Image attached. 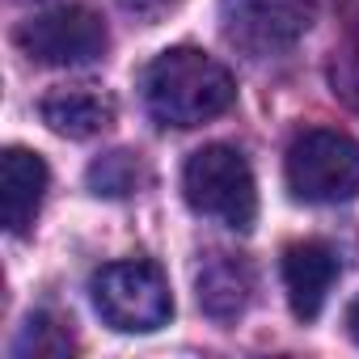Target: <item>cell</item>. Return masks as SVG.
Masks as SVG:
<instances>
[{"label":"cell","instance_id":"9c48e42d","mask_svg":"<svg viewBox=\"0 0 359 359\" xmlns=\"http://www.w3.org/2000/svg\"><path fill=\"white\" fill-rule=\"evenodd\" d=\"M195 292H199V309L212 321H237L250 309L254 296V271L245 258L237 254H212L203 258V266L195 271Z\"/></svg>","mask_w":359,"mask_h":359},{"label":"cell","instance_id":"7a4b0ae2","mask_svg":"<svg viewBox=\"0 0 359 359\" xmlns=\"http://www.w3.org/2000/svg\"><path fill=\"white\" fill-rule=\"evenodd\" d=\"M182 195L199 216H208L224 229L250 233L258 220V187H254L250 161L229 144H208L187 161Z\"/></svg>","mask_w":359,"mask_h":359},{"label":"cell","instance_id":"3957f363","mask_svg":"<svg viewBox=\"0 0 359 359\" xmlns=\"http://www.w3.org/2000/svg\"><path fill=\"white\" fill-rule=\"evenodd\" d=\"M89 287H93V309L102 313V321L123 334H152L173 313V296H169L161 266L144 258L102 266Z\"/></svg>","mask_w":359,"mask_h":359},{"label":"cell","instance_id":"9a60e30c","mask_svg":"<svg viewBox=\"0 0 359 359\" xmlns=\"http://www.w3.org/2000/svg\"><path fill=\"white\" fill-rule=\"evenodd\" d=\"M346 330H351V338L359 342V296H355V304L346 309Z\"/></svg>","mask_w":359,"mask_h":359},{"label":"cell","instance_id":"30bf717a","mask_svg":"<svg viewBox=\"0 0 359 359\" xmlns=\"http://www.w3.org/2000/svg\"><path fill=\"white\" fill-rule=\"evenodd\" d=\"M43 123L55 131V135H68V140H89L97 131H106L114 123V102L89 85H68V89H51L39 106Z\"/></svg>","mask_w":359,"mask_h":359},{"label":"cell","instance_id":"6da1fadb","mask_svg":"<svg viewBox=\"0 0 359 359\" xmlns=\"http://www.w3.org/2000/svg\"><path fill=\"white\" fill-rule=\"evenodd\" d=\"M237 97V85L220 60L199 47H169L144 68L148 114L165 127H199L224 114Z\"/></svg>","mask_w":359,"mask_h":359},{"label":"cell","instance_id":"52a82bcc","mask_svg":"<svg viewBox=\"0 0 359 359\" xmlns=\"http://www.w3.org/2000/svg\"><path fill=\"white\" fill-rule=\"evenodd\" d=\"M47 161L30 148H5L0 156V212H5V229L13 237H22L39 208H43V195H47Z\"/></svg>","mask_w":359,"mask_h":359},{"label":"cell","instance_id":"ba28073f","mask_svg":"<svg viewBox=\"0 0 359 359\" xmlns=\"http://www.w3.org/2000/svg\"><path fill=\"white\" fill-rule=\"evenodd\" d=\"M338 279V254L325 241H296L283 250V287L300 321H313Z\"/></svg>","mask_w":359,"mask_h":359},{"label":"cell","instance_id":"8fae6325","mask_svg":"<svg viewBox=\"0 0 359 359\" xmlns=\"http://www.w3.org/2000/svg\"><path fill=\"white\" fill-rule=\"evenodd\" d=\"M89 191L93 195H106V199H127V195H135L140 187H148V165L140 161V152H127V148H118V152H106V156H97L93 165H89Z\"/></svg>","mask_w":359,"mask_h":359},{"label":"cell","instance_id":"5b68a950","mask_svg":"<svg viewBox=\"0 0 359 359\" xmlns=\"http://www.w3.org/2000/svg\"><path fill=\"white\" fill-rule=\"evenodd\" d=\"M18 47L34 60V64H47V68H76V64H93L106 55L110 47V34H106V22L85 9V5H55V9H43L34 13L30 22L18 26Z\"/></svg>","mask_w":359,"mask_h":359},{"label":"cell","instance_id":"4fadbf2b","mask_svg":"<svg viewBox=\"0 0 359 359\" xmlns=\"http://www.w3.org/2000/svg\"><path fill=\"white\" fill-rule=\"evenodd\" d=\"M334 93H338L351 110H359V51H355V55H346V60H342V68L334 72Z\"/></svg>","mask_w":359,"mask_h":359},{"label":"cell","instance_id":"8992f818","mask_svg":"<svg viewBox=\"0 0 359 359\" xmlns=\"http://www.w3.org/2000/svg\"><path fill=\"white\" fill-rule=\"evenodd\" d=\"M317 18V0H224V39L254 60L292 51Z\"/></svg>","mask_w":359,"mask_h":359},{"label":"cell","instance_id":"7c38bea8","mask_svg":"<svg viewBox=\"0 0 359 359\" xmlns=\"http://www.w3.org/2000/svg\"><path fill=\"white\" fill-rule=\"evenodd\" d=\"M72 351H76L72 330L60 317H51V313H34L22 325L18 342H13V355L18 359H60V355H72Z\"/></svg>","mask_w":359,"mask_h":359},{"label":"cell","instance_id":"277c9868","mask_svg":"<svg viewBox=\"0 0 359 359\" xmlns=\"http://www.w3.org/2000/svg\"><path fill=\"white\" fill-rule=\"evenodd\" d=\"M287 187L304 203H342L359 195V144L342 131L313 127L287 148Z\"/></svg>","mask_w":359,"mask_h":359},{"label":"cell","instance_id":"5bb4252c","mask_svg":"<svg viewBox=\"0 0 359 359\" xmlns=\"http://www.w3.org/2000/svg\"><path fill=\"white\" fill-rule=\"evenodd\" d=\"M118 5L131 13V18H140V22H161V18H169L177 5H182V0H118Z\"/></svg>","mask_w":359,"mask_h":359}]
</instances>
